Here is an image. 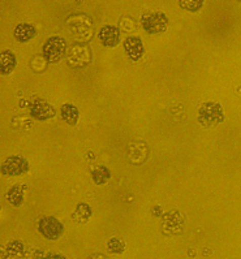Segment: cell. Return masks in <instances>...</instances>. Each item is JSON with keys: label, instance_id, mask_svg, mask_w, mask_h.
Masks as SVG:
<instances>
[{"label": "cell", "instance_id": "obj_1", "mask_svg": "<svg viewBox=\"0 0 241 259\" xmlns=\"http://www.w3.org/2000/svg\"><path fill=\"white\" fill-rule=\"evenodd\" d=\"M223 119H224V115H223L222 106L219 103L208 102V103L202 104L198 111V121L208 128L220 124Z\"/></svg>", "mask_w": 241, "mask_h": 259}, {"label": "cell", "instance_id": "obj_2", "mask_svg": "<svg viewBox=\"0 0 241 259\" xmlns=\"http://www.w3.org/2000/svg\"><path fill=\"white\" fill-rule=\"evenodd\" d=\"M141 25L146 33L159 34L167 30L168 19L165 13H146L141 17Z\"/></svg>", "mask_w": 241, "mask_h": 259}, {"label": "cell", "instance_id": "obj_3", "mask_svg": "<svg viewBox=\"0 0 241 259\" xmlns=\"http://www.w3.org/2000/svg\"><path fill=\"white\" fill-rule=\"evenodd\" d=\"M67 43L60 37H51L43 46V56L50 63H56L60 60L65 54Z\"/></svg>", "mask_w": 241, "mask_h": 259}, {"label": "cell", "instance_id": "obj_4", "mask_svg": "<svg viewBox=\"0 0 241 259\" xmlns=\"http://www.w3.org/2000/svg\"><path fill=\"white\" fill-rule=\"evenodd\" d=\"M38 229H39L41 235L43 237L49 238V240H56L61 236V233L64 231V227L55 218L46 217L39 220Z\"/></svg>", "mask_w": 241, "mask_h": 259}, {"label": "cell", "instance_id": "obj_5", "mask_svg": "<svg viewBox=\"0 0 241 259\" xmlns=\"http://www.w3.org/2000/svg\"><path fill=\"white\" fill-rule=\"evenodd\" d=\"M29 171V163L22 156H10L2 165V172L6 176H20Z\"/></svg>", "mask_w": 241, "mask_h": 259}, {"label": "cell", "instance_id": "obj_6", "mask_svg": "<svg viewBox=\"0 0 241 259\" xmlns=\"http://www.w3.org/2000/svg\"><path fill=\"white\" fill-rule=\"evenodd\" d=\"M29 110H30V115L34 119L39 120V121L52 119L55 116V108L43 99H35V101L31 102L29 104Z\"/></svg>", "mask_w": 241, "mask_h": 259}, {"label": "cell", "instance_id": "obj_7", "mask_svg": "<svg viewBox=\"0 0 241 259\" xmlns=\"http://www.w3.org/2000/svg\"><path fill=\"white\" fill-rule=\"evenodd\" d=\"M163 233L166 235H177L183 231L184 227V218L180 212L177 211H171L166 213L162 222Z\"/></svg>", "mask_w": 241, "mask_h": 259}, {"label": "cell", "instance_id": "obj_8", "mask_svg": "<svg viewBox=\"0 0 241 259\" xmlns=\"http://www.w3.org/2000/svg\"><path fill=\"white\" fill-rule=\"evenodd\" d=\"M124 49L131 60L138 61L144 56L145 47L138 37H129L124 40Z\"/></svg>", "mask_w": 241, "mask_h": 259}, {"label": "cell", "instance_id": "obj_9", "mask_svg": "<svg viewBox=\"0 0 241 259\" xmlns=\"http://www.w3.org/2000/svg\"><path fill=\"white\" fill-rule=\"evenodd\" d=\"M98 37L106 47H115L120 40V30L112 25H106L99 30Z\"/></svg>", "mask_w": 241, "mask_h": 259}, {"label": "cell", "instance_id": "obj_10", "mask_svg": "<svg viewBox=\"0 0 241 259\" xmlns=\"http://www.w3.org/2000/svg\"><path fill=\"white\" fill-rule=\"evenodd\" d=\"M35 33H37L35 28L30 24H20L15 28V38L21 43L33 39L35 37Z\"/></svg>", "mask_w": 241, "mask_h": 259}, {"label": "cell", "instance_id": "obj_11", "mask_svg": "<svg viewBox=\"0 0 241 259\" xmlns=\"http://www.w3.org/2000/svg\"><path fill=\"white\" fill-rule=\"evenodd\" d=\"M16 64H17V61H16V56L13 55L12 52L8 51V50L2 51V55H0V69H2V73H11L15 69Z\"/></svg>", "mask_w": 241, "mask_h": 259}, {"label": "cell", "instance_id": "obj_12", "mask_svg": "<svg viewBox=\"0 0 241 259\" xmlns=\"http://www.w3.org/2000/svg\"><path fill=\"white\" fill-rule=\"evenodd\" d=\"M25 189H26V186L24 184H17V185L12 186L10 192L7 193V201L13 206H20L24 201Z\"/></svg>", "mask_w": 241, "mask_h": 259}, {"label": "cell", "instance_id": "obj_13", "mask_svg": "<svg viewBox=\"0 0 241 259\" xmlns=\"http://www.w3.org/2000/svg\"><path fill=\"white\" fill-rule=\"evenodd\" d=\"M61 117H63V120H64L67 124L74 125L77 124V121H78L79 112L73 104L67 103L61 107Z\"/></svg>", "mask_w": 241, "mask_h": 259}, {"label": "cell", "instance_id": "obj_14", "mask_svg": "<svg viewBox=\"0 0 241 259\" xmlns=\"http://www.w3.org/2000/svg\"><path fill=\"white\" fill-rule=\"evenodd\" d=\"M92 177L97 185H103V184H106L111 179V172L104 165H99V167H97L92 172Z\"/></svg>", "mask_w": 241, "mask_h": 259}, {"label": "cell", "instance_id": "obj_15", "mask_svg": "<svg viewBox=\"0 0 241 259\" xmlns=\"http://www.w3.org/2000/svg\"><path fill=\"white\" fill-rule=\"evenodd\" d=\"M92 217V208L89 207L88 203H78L76 211L73 213V219L77 222H86L89 218Z\"/></svg>", "mask_w": 241, "mask_h": 259}, {"label": "cell", "instance_id": "obj_16", "mask_svg": "<svg viewBox=\"0 0 241 259\" xmlns=\"http://www.w3.org/2000/svg\"><path fill=\"white\" fill-rule=\"evenodd\" d=\"M107 247H108V251H110V253L120 254L126 250V244H124V241H122L120 238L113 237L108 241Z\"/></svg>", "mask_w": 241, "mask_h": 259}, {"label": "cell", "instance_id": "obj_17", "mask_svg": "<svg viewBox=\"0 0 241 259\" xmlns=\"http://www.w3.org/2000/svg\"><path fill=\"white\" fill-rule=\"evenodd\" d=\"M24 244H22L21 241L16 240V241H12V242H10L8 244V246H7V253L10 254V255H13V256H17L20 255V254L24 253Z\"/></svg>", "mask_w": 241, "mask_h": 259}, {"label": "cell", "instance_id": "obj_18", "mask_svg": "<svg viewBox=\"0 0 241 259\" xmlns=\"http://www.w3.org/2000/svg\"><path fill=\"white\" fill-rule=\"evenodd\" d=\"M202 4H204V2H201V0H186V2H180V6L183 7V8H185V10L190 11V12H195V11H198L199 8L202 7Z\"/></svg>", "mask_w": 241, "mask_h": 259}, {"label": "cell", "instance_id": "obj_19", "mask_svg": "<svg viewBox=\"0 0 241 259\" xmlns=\"http://www.w3.org/2000/svg\"><path fill=\"white\" fill-rule=\"evenodd\" d=\"M151 213H153L154 217H160V215H162V208H160V206H155V207L151 210Z\"/></svg>", "mask_w": 241, "mask_h": 259}, {"label": "cell", "instance_id": "obj_20", "mask_svg": "<svg viewBox=\"0 0 241 259\" xmlns=\"http://www.w3.org/2000/svg\"><path fill=\"white\" fill-rule=\"evenodd\" d=\"M43 259H65V256L60 255V254H50V255L45 256Z\"/></svg>", "mask_w": 241, "mask_h": 259}]
</instances>
